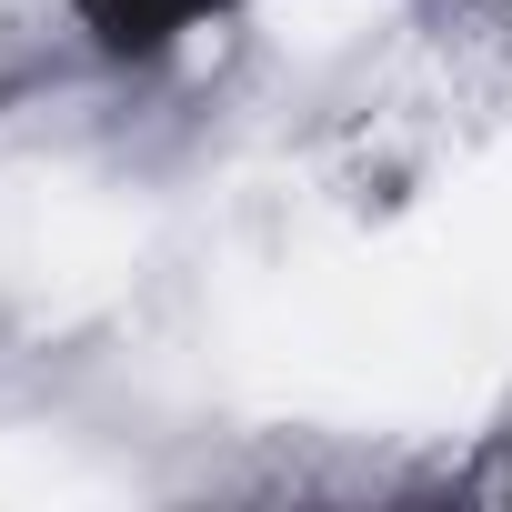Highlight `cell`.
Segmentation results:
<instances>
[{
    "label": "cell",
    "instance_id": "cell-1",
    "mask_svg": "<svg viewBox=\"0 0 512 512\" xmlns=\"http://www.w3.org/2000/svg\"><path fill=\"white\" fill-rule=\"evenodd\" d=\"M71 11L111 41V51H171L191 21H211L221 0H71Z\"/></svg>",
    "mask_w": 512,
    "mask_h": 512
}]
</instances>
